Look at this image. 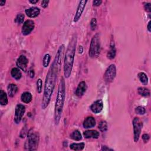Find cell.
<instances>
[{"instance_id": "1", "label": "cell", "mask_w": 151, "mask_h": 151, "mask_svg": "<svg viewBox=\"0 0 151 151\" xmlns=\"http://www.w3.org/2000/svg\"><path fill=\"white\" fill-rule=\"evenodd\" d=\"M64 49L65 46L64 44H62L59 47L55 58L47 74L42 103V107L43 109H46L51 100L56 86L57 75L60 71V66H61Z\"/></svg>"}, {"instance_id": "2", "label": "cell", "mask_w": 151, "mask_h": 151, "mask_svg": "<svg viewBox=\"0 0 151 151\" xmlns=\"http://www.w3.org/2000/svg\"><path fill=\"white\" fill-rule=\"evenodd\" d=\"M77 46V37L74 35L70 40L67 47L64 61V75L66 78H68L71 75L74 61L76 48Z\"/></svg>"}, {"instance_id": "3", "label": "cell", "mask_w": 151, "mask_h": 151, "mask_svg": "<svg viewBox=\"0 0 151 151\" xmlns=\"http://www.w3.org/2000/svg\"><path fill=\"white\" fill-rule=\"evenodd\" d=\"M66 97V83L63 77H62L58 85L57 95L54 110V122L57 125L61 119Z\"/></svg>"}, {"instance_id": "4", "label": "cell", "mask_w": 151, "mask_h": 151, "mask_svg": "<svg viewBox=\"0 0 151 151\" xmlns=\"http://www.w3.org/2000/svg\"><path fill=\"white\" fill-rule=\"evenodd\" d=\"M40 141L39 134L37 132L30 130L28 134L27 140L25 144V149L27 150H36Z\"/></svg>"}, {"instance_id": "5", "label": "cell", "mask_w": 151, "mask_h": 151, "mask_svg": "<svg viewBox=\"0 0 151 151\" xmlns=\"http://www.w3.org/2000/svg\"><path fill=\"white\" fill-rule=\"evenodd\" d=\"M100 40L99 34H95L91 41L90 48L89 51V55L90 57L92 58H97L100 54Z\"/></svg>"}, {"instance_id": "6", "label": "cell", "mask_w": 151, "mask_h": 151, "mask_svg": "<svg viewBox=\"0 0 151 151\" xmlns=\"http://www.w3.org/2000/svg\"><path fill=\"white\" fill-rule=\"evenodd\" d=\"M132 125L134 128V141L137 142L140 138L141 130L143 127V122L139 117H135L132 121Z\"/></svg>"}, {"instance_id": "7", "label": "cell", "mask_w": 151, "mask_h": 151, "mask_svg": "<svg viewBox=\"0 0 151 151\" xmlns=\"http://www.w3.org/2000/svg\"><path fill=\"white\" fill-rule=\"evenodd\" d=\"M116 75V66L113 64H110L106 70L104 74V79L105 82L109 83L112 82Z\"/></svg>"}, {"instance_id": "8", "label": "cell", "mask_w": 151, "mask_h": 151, "mask_svg": "<svg viewBox=\"0 0 151 151\" xmlns=\"http://www.w3.org/2000/svg\"><path fill=\"white\" fill-rule=\"evenodd\" d=\"M26 107L21 104H18L17 105L15 110V117L14 121L17 124H18L21 122V120L25 113Z\"/></svg>"}, {"instance_id": "9", "label": "cell", "mask_w": 151, "mask_h": 151, "mask_svg": "<svg viewBox=\"0 0 151 151\" xmlns=\"http://www.w3.org/2000/svg\"><path fill=\"white\" fill-rule=\"evenodd\" d=\"M35 27L34 22L32 20L28 19L26 21L22 27V33L24 36H28L31 33Z\"/></svg>"}, {"instance_id": "10", "label": "cell", "mask_w": 151, "mask_h": 151, "mask_svg": "<svg viewBox=\"0 0 151 151\" xmlns=\"http://www.w3.org/2000/svg\"><path fill=\"white\" fill-rule=\"evenodd\" d=\"M28 64V60L24 55L20 56L18 58L17 60V62H16V64L17 67L25 72L27 71Z\"/></svg>"}, {"instance_id": "11", "label": "cell", "mask_w": 151, "mask_h": 151, "mask_svg": "<svg viewBox=\"0 0 151 151\" xmlns=\"http://www.w3.org/2000/svg\"><path fill=\"white\" fill-rule=\"evenodd\" d=\"M87 3V1H80L75 16L74 17V22L75 23L77 22L79 20V19L80 18V17H81L82 13L84 11V9L85 8Z\"/></svg>"}, {"instance_id": "12", "label": "cell", "mask_w": 151, "mask_h": 151, "mask_svg": "<svg viewBox=\"0 0 151 151\" xmlns=\"http://www.w3.org/2000/svg\"><path fill=\"white\" fill-rule=\"evenodd\" d=\"M103 109V103L102 100H97L90 106V109L95 114L101 112Z\"/></svg>"}, {"instance_id": "13", "label": "cell", "mask_w": 151, "mask_h": 151, "mask_svg": "<svg viewBox=\"0 0 151 151\" xmlns=\"http://www.w3.org/2000/svg\"><path fill=\"white\" fill-rule=\"evenodd\" d=\"M26 14L30 18H36L40 13V9L37 7H33L26 10Z\"/></svg>"}, {"instance_id": "14", "label": "cell", "mask_w": 151, "mask_h": 151, "mask_svg": "<svg viewBox=\"0 0 151 151\" xmlns=\"http://www.w3.org/2000/svg\"><path fill=\"white\" fill-rule=\"evenodd\" d=\"M86 89H87V85L85 81H82L79 83L76 91V96L79 97H82L85 93Z\"/></svg>"}, {"instance_id": "15", "label": "cell", "mask_w": 151, "mask_h": 151, "mask_svg": "<svg viewBox=\"0 0 151 151\" xmlns=\"http://www.w3.org/2000/svg\"><path fill=\"white\" fill-rule=\"evenodd\" d=\"M96 125V120L92 116H89L86 117L83 123V126L85 129H89L93 128Z\"/></svg>"}, {"instance_id": "16", "label": "cell", "mask_w": 151, "mask_h": 151, "mask_svg": "<svg viewBox=\"0 0 151 151\" xmlns=\"http://www.w3.org/2000/svg\"><path fill=\"white\" fill-rule=\"evenodd\" d=\"M84 137L86 139H97L99 136V133L97 130H87L83 133Z\"/></svg>"}, {"instance_id": "17", "label": "cell", "mask_w": 151, "mask_h": 151, "mask_svg": "<svg viewBox=\"0 0 151 151\" xmlns=\"http://www.w3.org/2000/svg\"><path fill=\"white\" fill-rule=\"evenodd\" d=\"M8 93L9 97H14L18 92V87L15 84H10L7 87Z\"/></svg>"}, {"instance_id": "18", "label": "cell", "mask_w": 151, "mask_h": 151, "mask_svg": "<svg viewBox=\"0 0 151 151\" xmlns=\"http://www.w3.org/2000/svg\"><path fill=\"white\" fill-rule=\"evenodd\" d=\"M110 48L109 51L107 53V57L110 60H112L113 58H115L116 54V50L115 46V44L113 42H112L111 44H110Z\"/></svg>"}, {"instance_id": "19", "label": "cell", "mask_w": 151, "mask_h": 151, "mask_svg": "<svg viewBox=\"0 0 151 151\" xmlns=\"http://www.w3.org/2000/svg\"><path fill=\"white\" fill-rule=\"evenodd\" d=\"M21 101L24 103H29L32 100V95L30 92H26L22 94L21 96Z\"/></svg>"}, {"instance_id": "20", "label": "cell", "mask_w": 151, "mask_h": 151, "mask_svg": "<svg viewBox=\"0 0 151 151\" xmlns=\"http://www.w3.org/2000/svg\"><path fill=\"white\" fill-rule=\"evenodd\" d=\"M8 103V97L5 92L3 90L0 91V104L1 106H6Z\"/></svg>"}, {"instance_id": "21", "label": "cell", "mask_w": 151, "mask_h": 151, "mask_svg": "<svg viewBox=\"0 0 151 151\" xmlns=\"http://www.w3.org/2000/svg\"><path fill=\"white\" fill-rule=\"evenodd\" d=\"M11 76L17 80H19L22 77V74L18 68H13L11 71Z\"/></svg>"}, {"instance_id": "22", "label": "cell", "mask_w": 151, "mask_h": 151, "mask_svg": "<svg viewBox=\"0 0 151 151\" xmlns=\"http://www.w3.org/2000/svg\"><path fill=\"white\" fill-rule=\"evenodd\" d=\"M85 144L83 142L73 143L70 145V148L74 150H82L85 148Z\"/></svg>"}, {"instance_id": "23", "label": "cell", "mask_w": 151, "mask_h": 151, "mask_svg": "<svg viewBox=\"0 0 151 151\" xmlns=\"http://www.w3.org/2000/svg\"><path fill=\"white\" fill-rule=\"evenodd\" d=\"M138 92L139 95L143 97H149L150 96V90L144 87H140L138 89Z\"/></svg>"}, {"instance_id": "24", "label": "cell", "mask_w": 151, "mask_h": 151, "mask_svg": "<svg viewBox=\"0 0 151 151\" xmlns=\"http://www.w3.org/2000/svg\"><path fill=\"white\" fill-rule=\"evenodd\" d=\"M138 77L140 80V82H141L144 85H146L148 83V77L147 75L144 72H140L138 74Z\"/></svg>"}, {"instance_id": "25", "label": "cell", "mask_w": 151, "mask_h": 151, "mask_svg": "<svg viewBox=\"0 0 151 151\" xmlns=\"http://www.w3.org/2000/svg\"><path fill=\"white\" fill-rule=\"evenodd\" d=\"M70 138L74 140H76V141H79V140H82V136L79 130H75L70 135Z\"/></svg>"}, {"instance_id": "26", "label": "cell", "mask_w": 151, "mask_h": 151, "mask_svg": "<svg viewBox=\"0 0 151 151\" xmlns=\"http://www.w3.org/2000/svg\"><path fill=\"white\" fill-rule=\"evenodd\" d=\"M98 128L101 132H106L108 128L107 123L106 122V121H105V120H102V121H101L99 123Z\"/></svg>"}, {"instance_id": "27", "label": "cell", "mask_w": 151, "mask_h": 151, "mask_svg": "<svg viewBox=\"0 0 151 151\" xmlns=\"http://www.w3.org/2000/svg\"><path fill=\"white\" fill-rule=\"evenodd\" d=\"M51 56L49 54H46L44 55L43 60V65L44 67H47L50 64Z\"/></svg>"}, {"instance_id": "28", "label": "cell", "mask_w": 151, "mask_h": 151, "mask_svg": "<svg viewBox=\"0 0 151 151\" xmlns=\"http://www.w3.org/2000/svg\"><path fill=\"white\" fill-rule=\"evenodd\" d=\"M24 15L23 14H19L17 15L15 19V22L17 24H21L24 23Z\"/></svg>"}, {"instance_id": "29", "label": "cell", "mask_w": 151, "mask_h": 151, "mask_svg": "<svg viewBox=\"0 0 151 151\" xmlns=\"http://www.w3.org/2000/svg\"><path fill=\"white\" fill-rule=\"evenodd\" d=\"M135 112L139 115H144L146 113V109L143 106H138L135 109Z\"/></svg>"}, {"instance_id": "30", "label": "cell", "mask_w": 151, "mask_h": 151, "mask_svg": "<svg viewBox=\"0 0 151 151\" xmlns=\"http://www.w3.org/2000/svg\"><path fill=\"white\" fill-rule=\"evenodd\" d=\"M43 88V82L41 79H38L37 81V92L38 93H41L42 92Z\"/></svg>"}, {"instance_id": "31", "label": "cell", "mask_w": 151, "mask_h": 151, "mask_svg": "<svg viewBox=\"0 0 151 151\" xmlns=\"http://www.w3.org/2000/svg\"><path fill=\"white\" fill-rule=\"evenodd\" d=\"M90 28H91L92 31H95L97 27V20L96 18H92L91 21H90Z\"/></svg>"}, {"instance_id": "32", "label": "cell", "mask_w": 151, "mask_h": 151, "mask_svg": "<svg viewBox=\"0 0 151 151\" xmlns=\"http://www.w3.org/2000/svg\"><path fill=\"white\" fill-rule=\"evenodd\" d=\"M144 8L146 11L150 13L151 11V4L149 3H145L144 5Z\"/></svg>"}, {"instance_id": "33", "label": "cell", "mask_w": 151, "mask_h": 151, "mask_svg": "<svg viewBox=\"0 0 151 151\" xmlns=\"http://www.w3.org/2000/svg\"><path fill=\"white\" fill-rule=\"evenodd\" d=\"M142 139H143L145 143H147L149 141V140L150 139V136L148 134H144L142 135Z\"/></svg>"}, {"instance_id": "34", "label": "cell", "mask_w": 151, "mask_h": 151, "mask_svg": "<svg viewBox=\"0 0 151 151\" xmlns=\"http://www.w3.org/2000/svg\"><path fill=\"white\" fill-rule=\"evenodd\" d=\"M102 3V1H101V0H96V1H93V6L95 7L100 6Z\"/></svg>"}, {"instance_id": "35", "label": "cell", "mask_w": 151, "mask_h": 151, "mask_svg": "<svg viewBox=\"0 0 151 151\" xmlns=\"http://www.w3.org/2000/svg\"><path fill=\"white\" fill-rule=\"evenodd\" d=\"M28 74H29L30 77H31V78H33L34 77L35 73H34V70L32 68L29 69V70H28Z\"/></svg>"}, {"instance_id": "36", "label": "cell", "mask_w": 151, "mask_h": 151, "mask_svg": "<svg viewBox=\"0 0 151 151\" xmlns=\"http://www.w3.org/2000/svg\"><path fill=\"white\" fill-rule=\"evenodd\" d=\"M48 3H49V1H43L42 3V7L44 8H46V7H47Z\"/></svg>"}, {"instance_id": "37", "label": "cell", "mask_w": 151, "mask_h": 151, "mask_svg": "<svg viewBox=\"0 0 151 151\" xmlns=\"http://www.w3.org/2000/svg\"><path fill=\"white\" fill-rule=\"evenodd\" d=\"M101 150H104V151H106V150H113V149H110L109 148H108L106 146H102V147L101 148Z\"/></svg>"}, {"instance_id": "38", "label": "cell", "mask_w": 151, "mask_h": 151, "mask_svg": "<svg viewBox=\"0 0 151 151\" xmlns=\"http://www.w3.org/2000/svg\"><path fill=\"white\" fill-rule=\"evenodd\" d=\"M79 53H80V54H82V53H83V47L82 46H79Z\"/></svg>"}, {"instance_id": "39", "label": "cell", "mask_w": 151, "mask_h": 151, "mask_svg": "<svg viewBox=\"0 0 151 151\" xmlns=\"http://www.w3.org/2000/svg\"><path fill=\"white\" fill-rule=\"evenodd\" d=\"M150 23H151V21H149V22L148 23V32L150 33L151 32V29H150Z\"/></svg>"}, {"instance_id": "40", "label": "cell", "mask_w": 151, "mask_h": 151, "mask_svg": "<svg viewBox=\"0 0 151 151\" xmlns=\"http://www.w3.org/2000/svg\"><path fill=\"white\" fill-rule=\"evenodd\" d=\"M29 2H30V3L33 4H36L38 2V0H35V1H34V0H33V1H32V0H30V1H29Z\"/></svg>"}, {"instance_id": "41", "label": "cell", "mask_w": 151, "mask_h": 151, "mask_svg": "<svg viewBox=\"0 0 151 151\" xmlns=\"http://www.w3.org/2000/svg\"><path fill=\"white\" fill-rule=\"evenodd\" d=\"M5 4V1H0V5H1V6L4 5Z\"/></svg>"}]
</instances>
